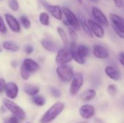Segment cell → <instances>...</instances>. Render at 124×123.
<instances>
[{
  "mask_svg": "<svg viewBox=\"0 0 124 123\" xmlns=\"http://www.w3.org/2000/svg\"><path fill=\"white\" fill-rule=\"evenodd\" d=\"M65 108V104L62 102H57L53 104L42 116L40 120L41 123H49L53 121L59 115L62 113Z\"/></svg>",
  "mask_w": 124,
  "mask_h": 123,
  "instance_id": "1",
  "label": "cell"
},
{
  "mask_svg": "<svg viewBox=\"0 0 124 123\" xmlns=\"http://www.w3.org/2000/svg\"><path fill=\"white\" fill-rule=\"evenodd\" d=\"M3 104L4 107L19 120H23L25 119L26 117L25 112L20 107L17 105L15 103H14L13 101H12L8 99H4Z\"/></svg>",
  "mask_w": 124,
  "mask_h": 123,
  "instance_id": "2",
  "label": "cell"
},
{
  "mask_svg": "<svg viewBox=\"0 0 124 123\" xmlns=\"http://www.w3.org/2000/svg\"><path fill=\"white\" fill-rule=\"evenodd\" d=\"M110 20L112 23V27L113 28L116 34L121 38H124V19L116 14H110Z\"/></svg>",
  "mask_w": 124,
  "mask_h": 123,
  "instance_id": "3",
  "label": "cell"
},
{
  "mask_svg": "<svg viewBox=\"0 0 124 123\" xmlns=\"http://www.w3.org/2000/svg\"><path fill=\"white\" fill-rule=\"evenodd\" d=\"M56 72L58 78L64 82L70 81L74 75L72 67L66 64L59 65L56 69Z\"/></svg>",
  "mask_w": 124,
  "mask_h": 123,
  "instance_id": "4",
  "label": "cell"
},
{
  "mask_svg": "<svg viewBox=\"0 0 124 123\" xmlns=\"http://www.w3.org/2000/svg\"><path fill=\"white\" fill-rule=\"evenodd\" d=\"M62 12L64 13L68 25H70V28L74 29L76 31H78L81 30V26L79 23V20L78 17L75 15V14L68 8L63 7L62 8Z\"/></svg>",
  "mask_w": 124,
  "mask_h": 123,
  "instance_id": "5",
  "label": "cell"
},
{
  "mask_svg": "<svg viewBox=\"0 0 124 123\" xmlns=\"http://www.w3.org/2000/svg\"><path fill=\"white\" fill-rule=\"evenodd\" d=\"M71 80L72 81L70 86V94L74 96L78 92L84 84V76L82 73L77 72L73 75Z\"/></svg>",
  "mask_w": 124,
  "mask_h": 123,
  "instance_id": "6",
  "label": "cell"
},
{
  "mask_svg": "<svg viewBox=\"0 0 124 123\" xmlns=\"http://www.w3.org/2000/svg\"><path fill=\"white\" fill-rule=\"evenodd\" d=\"M73 59L71 53L69 50L66 49H60L55 58L56 63L58 65H65L68 64L70 62H71Z\"/></svg>",
  "mask_w": 124,
  "mask_h": 123,
  "instance_id": "7",
  "label": "cell"
},
{
  "mask_svg": "<svg viewBox=\"0 0 124 123\" xmlns=\"http://www.w3.org/2000/svg\"><path fill=\"white\" fill-rule=\"evenodd\" d=\"M41 2H42V4L44 5V8L49 12H50V14L54 18H56L58 20H60L62 19V9H61L60 6H58V5H52V4H48L47 2H46L44 0H42Z\"/></svg>",
  "mask_w": 124,
  "mask_h": 123,
  "instance_id": "8",
  "label": "cell"
},
{
  "mask_svg": "<svg viewBox=\"0 0 124 123\" xmlns=\"http://www.w3.org/2000/svg\"><path fill=\"white\" fill-rule=\"evenodd\" d=\"M87 23L89 25V27L90 30L92 34H94L96 37H97L99 38L104 37L105 30L100 24H99L98 22H97L92 20H89L87 21Z\"/></svg>",
  "mask_w": 124,
  "mask_h": 123,
  "instance_id": "9",
  "label": "cell"
},
{
  "mask_svg": "<svg viewBox=\"0 0 124 123\" xmlns=\"http://www.w3.org/2000/svg\"><path fill=\"white\" fill-rule=\"evenodd\" d=\"M4 17L6 22L12 31L15 33H19L20 31V25L18 20L10 14H5Z\"/></svg>",
  "mask_w": 124,
  "mask_h": 123,
  "instance_id": "10",
  "label": "cell"
},
{
  "mask_svg": "<svg viewBox=\"0 0 124 123\" xmlns=\"http://www.w3.org/2000/svg\"><path fill=\"white\" fill-rule=\"evenodd\" d=\"M5 93L6 96L11 99H15L18 94V86L15 83L9 82L6 83L5 88Z\"/></svg>",
  "mask_w": 124,
  "mask_h": 123,
  "instance_id": "11",
  "label": "cell"
},
{
  "mask_svg": "<svg viewBox=\"0 0 124 123\" xmlns=\"http://www.w3.org/2000/svg\"><path fill=\"white\" fill-rule=\"evenodd\" d=\"M93 54L98 59H107L108 58L110 53L108 49L105 46L100 44H96L93 47Z\"/></svg>",
  "mask_w": 124,
  "mask_h": 123,
  "instance_id": "12",
  "label": "cell"
},
{
  "mask_svg": "<svg viewBox=\"0 0 124 123\" xmlns=\"http://www.w3.org/2000/svg\"><path fill=\"white\" fill-rule=\"evenodd\" d=\"M92 14L93 17L95 18V20L97 21V22L100 25L108 26V20L105 15V14L102 12V10H100L99 8L94 7L92 8Z\"/></svg>",
  "mask_w": 124,
  "mask_h": 123,
  "instance_id": "13",
  "label": "cell"
},
{
  "mask_svg": "<svg viewBox=\"0 0 124 123\" xmlns=\"http://www.w3.org/2000/svg\"><path fill=\"white\" fill-rule=\"evenodd\" d=\"M95 109L93 106L89 104H84L79 109V114L84 119H89L94 115Z\"/></svg>",
  "mask_w": 124,
  "mask_h": 123,
  "instance_id": "14",
  "label": "cell"
},
{
  "mask_svg": "<svg viewBox=\"0 0 124 123\" xmlns=\"http://www.w3.org/2000/svg\"><path fill=\"white\" fill-rule=\"evenodd\" d=\"M105 74L113 80H118L121 78V74L119 70L113 66H107L105 69Z\"/></svg>",
  "mask_w": 124,
  "mask_h": 123,
  "instance_id": "15",
  "label": "cell"
},
{
  "mask_svg": "<svg viewBox=\"0 0 124 123\" xmlns=\"http://www.w3.org/2000/svg\"><path fill=\"white\" fill-rule=\"evenodd\" d=\"M23 65H24V67L31 73L36 72L39 68V64L36 62H35L34 60L31 59H24Z\"/></svg>",
  "mask_w": 124,
  "mask_h": 123,
  "instance_id": "16",
  "label": "cell"
},
{
  "mask_svg": "<svg viewBox=\"0 0 124 123\" xmlns=\"http://www.w3.org/2000/svg\"><path fill=\"white\" fill-rule=\"evenodd\" d=\"M41 46L47 51H51V52H54L56 51L57 49V45L55 44V43L53 42V41L48 39V38H44L41 40Z\"/></svg>",
  "mask_w": 124,
  "mask_h": 123,
  "instance_id": "17",
  "label": "cell"
},
{
  "mask_svg": "<svg viewBox=\"0 0 124 123\" xmlns=\"http://www.w3.org/2000/svg\"><path fill=\"white\" fill-rule=\"evenodd\" d=\"M96 91L94 89H88L85 91L80 96L81 99L84 101H89L92 100L96 96Z\"/></svg>",
  "mask_w": 124,
  "mask_h": 123,
  "instance_id": "18",
  "label": "cell"
},
{
  "mask_svg": "<svg viewBox=\"0 0 124 123\" xmlns=\"http://www.w3.org/2000/svg\"><path fill=\"white\" fill-rule=\"evenodd\" d=\"M23 89H24L25 93L31 96H33L36 95L39 92V90H40L38 86H36L33 85H29V84L25 85Z\"/></svg>",
  "mask_w": 124,
  "mask_h": 123,
  "instance_id": "19",
  "label": "cell"
},
{
  "mask_svg": "<svg viewBox=\"0 0 124 123\" xmlns=\"http://www.w3.org/2000/svg\"><path fill=\"white\" fill-rule=\"evenodd\" d=\"M78 20H79V23H80L81 28H83L84 31L89 36L92 37V35H93V34L92 33L91 30H90V28H89V25H88L87 22L85 20L84 17L81 14H80V15L78 16Z\"/></svg>",
  "mask_w": 124,
  "mask_h": 123,
  "instance_id": "20",
  "label": "cell"
},
{
  "mask_svg": "<svg viewBox=\"0 0 124 123\" xmlns=\"http://www.w3.org/2000/svg\"><path fill=\"white\" fill-rule=\"evenodd\" d=\"M3 48L7 50V51H12V52H15L17 51L20 49L19 46L14 42L12 41H4L2 44Z\"/></svg>",
  "mask_w": 124,
  "mask_h": 123,
  "instance_id": "21",
  "label": "cell"
},
{
  "mask_svg": "<svg viewBox=\"0 0 124 123\" xmlns=\"http://www.w3.org/2000/svg\"><path fill=\"white\" fill-rule=\"evenodd\" d=\"M77 51L82 57L86 58L89 54L90 49H89V46H87L86 45L81 44L78 46H77Z\"/></svg>",
  "mask_w": 124,
  "mask_h": 123,
  "instance_id": "22",
  "label": "cell"
},
{
  "mask_svg": "<svg viewBox=\"0 0 124 123\" xmlns=\"http://www.w3.org/2000/svg\"><path fill=\"white\" fill-rule=\"evenodd\" d=\"M57 33H58V34H59V36H60V38L63 43V45L65 46H66L68 44V36L66 34V32L64 30V29H62L60 27H58L57 28Z\"/></svg>",
  "mask_w": 124,
  "mask_h": 123,
  "instance_id": "23",
  "label": "cell"
},
{
  "mask_svg": "<svg viewBox=\"0 0 124 123\" xmlns=\"http://www.w3.org/2000/svg\"><path fill=\"white\" fill-rule=\"evenodd\" d=\"M33 101L36 105L39 106V107L44 106L46 103V100H45L44 97H43L42 96H40V95H37V94L33 96Z\"/></svg>",
  "mask_w": 124,
  "mask_h": 123,
  "instance_id": "24",
  "label": "cell"
},
{
  "mask_svg": "<svg viewBox=\"0 0 124 123\" xmlns=\"http://www.w3.org/2000/svg\"><path fill=\"white\" fill-rule=\"evenodd\" d=\"M39 21L44 25H49V17L46 12H41L39 14Z\"/></svg>",
  "mask_w": 124,
  "mask_h": 123,
  "instance_id": "25",
  "label": "cell"
},
{
  "mask_svg": "<svg viewBox=\"0 0 124 123\" xmlns=\"http://www.w3.org/2000/svg\"><path fill=\"white\" fill-rule=\"evenodd\" d=\"M30 75H31V72L22 64V65L20 66V75H21V78L23 80H27L30 78Z\"/></svg>",
  "mask_w": 124,
  "mask_h": 123,
  "instance_id": "26",
  "label": "cell"
},
{
  "mask_svg": "<svg viewBox=\"0 0 124 123\" xmlns=\"http://www.w3.org/2000/svg\"><path fill=\"white\" fill-rule=\"evenodd\" d=\"M8 5L9 7V8L12 10V11H17L19 9V4L17 0H9L8 1Z\"/></svg>",
  "mask_w": 124,
  "mask_h": 123,
  "instance_id": "27",
  "label": "cell"
},
{
  "mask_svg": "<svg viewBox=\"0 0 124 123\" xmlns=\"http://www.w3.org/2000/svg\"><path fill=\"white\" fill-rule=\"evenodd\" d=\"M20 20V22H21V24L23 25V26L25 28L28 29V28L31 27V23L30 20H29L26 17H25V16H21Z\"/></svg>",
  "mask_w": 124,
  "mask_h": 123,
  "instance_id": "28",
  "label": "cell"
},
{
  "mask_svg": "<svg viewBox=\"0 0 124 123\" xmlns=\"http://www.w3.org/2000/svg\"><path fill=\"white\" fill-rule=\"evenodd\" d=\"M108 91L111 96H115L117 93V88L115 85H110L108 87Z\"/></svg>",
  "mask_w": 124,
  "mask_h": 123,
  "instance_id": "29",
  "label": "cell"
},
{
  "mask_svg": "<svg viewBox=\"0 0 124 123\" xmlns=\"http://www.w3.org/2000/svg\"><path fill=\"white\" fill-rule=\"evenodd\" d=\"M50 91H51V94L54 97H60L61 96V92L59 89L56 88H51L50 89Z\"/></svg>",
  "mask_w": 124,
  "mask_h": 123,
  "instance_id": "30",
  "label": "cell"
},
{
  "mask_svg": "<svg viewBox=\"0 0 124 123\" xmlns=\"http://www.w3.org/2000/svg\"><path fill=\"white\" fill-rule=\"evenodd\" d=\"M7 32V27L4 24V22L2 19V17L0 16V33H4Z\"/></svg>",
  "mask_w": 124,
  "mask_h": 123,
  "instance_id": "31",
  "label": "cell"
},
{
  "mask_svg": "<svg viewBox=\"0 0 124 123\" xmlns=\"http://www.w3.org/2000/svg\"><path fill=\"white\" fill-rule=\"evenodd\" d=\"M33 51V47L30 45H27L25 46V52L27 54H31Z\"/></svg>",
  "mask_w": 124,
  "mask_h": 123,
  "instance_id": "32",
  "label": "cell"
},
{
  "mask_svg": "<svg viewBox=\"0 0 124 123\" xmlns=\"http://www.w3.org/2000/svg\"><path fill=\"white\" fill-rule=\"evenodd\" d=\"M5 86H6L5 80H4V78H0V93H1V92L4 90Z\"/></svg>",
  "mask_w": 124,
  "mask_h": 123,
  "instance_id": "33",
  "label": "cell"
},
{
  "mask_svg": "<svg viewBox=\"0 0 124 123\" xmlns=\"http://www.w3.org/2000/svg\"><path fill=\"white\" fill-rule=\"evenodd\" d=\"M113 1H114V3L117 7H118V8L123 7V5H124L123 0H113Z\"/></svg>",
  "mask_w": 124,
  "mask_h": 123,
  "instance_id": "34",
  "label": "cell"
},
{
  "mask_svg": "<svg viewBox=\"0 0 124 123\" xmlns=\"http://www.w3.org/2000/svg\"><path fill=\"white\" fill-rule=\"evenodd\" d=\"M8 123H19L18 121V118L15 117H11L9 120H8Z\"/></svg>",
  "mask_w": 124,
  "mask_h": 123,
  "instance_id": "35",
  "label": "cell"
},
{
  "mask_svg": "<svg viewBox=\"0 0 124 123\" xmlns=\"http://www.w3.org/2000/svg\"><path fill=\"white\" fill-rule=\"evenodd\" d=\"M119 61L121 65H124V52H121L119 54Z\"/></svg>",
  "mask_w": 124,
  "mask_h": 123,
  "instance_id": "36",
  "label": "cell"
},
{
  "mask_svg": "<svg viewBox=\"0 0 124 123\" xmlns=\"http://www.w3.org/2000/svg\"><path fill=\"white\" fill-rule=\"evenodd\" d=\"M94 123H105L102 120H100V119H96L95 120V121H94Z\"/></svg>",
  "mask_w": 124,
  "mask_h": 123,
  "instance_id": "37",
  "label": "cell"
},
{
  "mask_svg": "<svg viewBox=\"0 0 124 123\" xmlns=\"http://www.w3.org/2000/svg\"><path fill=\"white\" fill-rule=\"evenodd\" d=\"M90 1L92 2H94V3H97L98 2V0H89Z\"/></svg>",
  "mask_w": 124,
  "mask_h": 123,
  "instance_id": "38",
  "label": "cell"
},
{
  "mask_svg": "<svg viewBox=\"0 0 124 123\" xmlns=\"http://www.w3.org/2000/svg\"><path fill=\"white\" fill-rule=\"evenodd\" d=\"M76 1H78L80 4H81V3H82V0H76Z\"/></svg>",
  "mask_w": 124,
  "mask_h": 123,
  "instance_id": "39",
  "label": "cell"
},
{
  "mask_svg": "<svg viewBox=\"0 0 124 123\" xmlns=\"http://www.w3.org/2000/svg\"><path fill=\"white\" fill-rule=\"evenodd\" d=\"M1 47H0V52H1Z\"/></svg>",
  "mask_w": 124,
  "mask_h": 123,
  "instance_id": "40",
  "label": "cell"
},
{
  "mask_svg": "<svg viewBox=\"0 0 124 123\" xmlns=\"http://www.w3.org/2000/svg\"></svg>",
  "mask_w": 124,
  "mask_h": 123,
  "instance_id": "41",
  "label": "cell"
}]
</instances>
